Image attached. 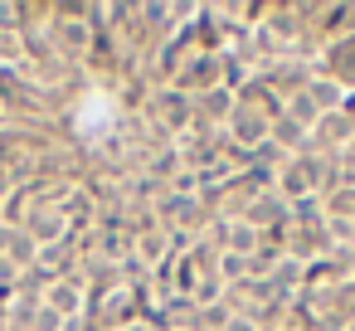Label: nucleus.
Returning <instances> with one entry per match:
<instances>
[{
	"label": "nucleus",
	"instance_id": "f257e3e1",
	"mask_svg": "<svg viewBox=\"0 0 355 331\" xmlns=\"http://www.w3.org/2000/svg\"><path fill=\"white\" fill-rule=\"evenodd\" d=\"M141 108H146V122L151 127H166L171 137H185L190 122H195V98L180 93V88H151V98Z\"/></svg>",
	"mask_w": 355,
	"mask_h": 331
},
{
	"label": "nucleus",
	"instance_id": "9d476101",
	"mask_svg": "<svg viewBox=\"0 0 355 331\" xmlns=\"http://www.w3.org/2000/svg\"><path fill=\"white\" fill-rule=\"evenodd\" d=\"M161 312H166L171 331H200V302H195V297L171 292V297H161Z\"/></svg>",
	"mask_w": 355,
	"mask_h": 331
},
{
	"label": "nucleus",
	"instance_id": "b1692460",
	"mask_svg": "<svg viewBox=\"0 0 355 331\" xmlns=\"http://www.w3.org/2000/svg\"><path fill=\"white\" fill-rule=\"evenodd\" d=\"M10 190H15V176H10V166H6V161H0V200H6Z\"/></svg>",
	"mask_w": 355,
	"mask_h": 331
},
{
	"label": "nucleus",
	"instance_id": "a211bd4d",
	"mask_svg": "<svg viewBox=\"0 0 355 331\" xmlns=\"http://www.w3.org/2000/svg\"><path fill=\"white\" fill-rule=\"evenodd\" d=\"M219 59H224V88H229V93L239 98V88H243V83L253 78V69H248V64H243V59H239L234 49H224Z\"/></svg>",
	"mask_w": 355,
	"mask_h": 331
},
{
	"label": "nucleus",
	"instance_id": "f8f14e48",
	"mask_svg": "<svg viewBox=\"0 0 355 331\" xmlns=\"http://www.w3.org/2000/svg\"><path fill=\"white\" fill-rule=\"evenodd\" d=\"M302 98H306L316 112H340V98H345V88H340L336 78H311V83L302 88Z\"/></svg>",
	"mask_w": 355,
	"mask_h": 331
},
{
	"label": "nucleus",
	"instance_id": "f03ea898",
	"mask_svg": "<svg viewBox=\"0 0 355 331\" xmlns=\"http://www.w3.org/2000/svg\"><path fill=\"white\" fill-rule=\"evenodd\" d=\"M171 88H180V93H190V98H205V93L224 88V59H219V54H190V59L180 64V74H175Z\"/></svg>",
	"mask_w": 355,
	"mask_h": 331
},
{
	"label": "nucleus",
	"instance_id": "393cba45",
	"mask_svg": "<svg viewBox=\"0 0 355 331\" xmlns=\"http://www.w3.org/2000/svg\"><path fill=\"white\" fill-rule=\"evenodd\" d=\"M340 117H345V122H350V132H355V93H345V98H340Z\"/></svg>",
	"mask_w": 355,
	"mask_h": 331
},
{
	"label": "nucleus",
	"instance_id": "9b49d317",
	"mask_svg": "<svg viewBox=\"0 0 355 331\" xmlns=\"http://www.w3.org/2000/svg\"><path fill=\"white\" fill-rule=\"evenodd\" d=\"M229 112H234V93H229V88H214V93L195 98V117H200V122H209V127H224V122H229Z\"/></svg>",
	"mask_w": 355,
	"mask_h": 331
},
{
	"label": "nucleus",
	"instance_id": "0eeeda50",
	"mask_svg": "<svg viewBox=\"0 0 355 331\" xmlns=\"http://www.w3.org/2000/svg\"><path fill=\"white\" fill-rule=\"evenodd\" d=\"M243 219H248L253 229H292V205H287L277 190H263V195L243 210Z\"/></svg>",
	"mask_w": 355,
	"mask_h": 331
},
{
	"label": "nucleus",
	"instance_id": "a878e982",
	"mask_svg": "<svg viewBox=\"0 0 355 331\" xmlns=\"http://www.w3.org/2000/svg\"><path fill=\"white\" fill-rule=\"evenodd\" d=\"M224 331H258V326H253L248 316H229V326H224Z\"/></svg>",
	"mask_w": 355,
	"mask_h": 331
},
{
	"label": "nucleus",
	"instance_id": "bb28decb",
	"mask_svg": "<svg viewBox=\"0 0 355 331\" xmlns=\"http://www.w3.org/2000/svg\"><path fill=\"white\" fill-rule=\"evenodd\" d=\"M10 302H15V287H6V282H0V316L10 312Z\"/></svg>",
	"mask_w": 355,
	"mask_h": 331
},
{
	"label": "nucleus",
	"instance_id": "aec40b11",
	"mask_svg": "<svg viewBox=\"0 0 355 331\" xmlns=\"http://www.w3.org/2000/svg\"><path fill=\"white\" fill-rule=\"evenodd\" d=\"M35 312H40V302H35V297H15V302H10V312H6V321H10V331H30V321H35Z\"/></svg>",
	"mask_w": 355,
	"mask_h": 331
},
{
	"label": "nucleus",
	"instance_id": "20e7f679",
	"mask_svg": "<svg viewBox=\"0 0 355 331\" xmlns=\"http://www.w3.org/2000/svg\"><path fill=\"white\" fill-rule=\"evenodd\" d=\"M258 74H263V78L272 83V93H277V98L287 103V98H297V93H302V88L311 83V59H297V54H282L277 64H263Z\"/></svg>",
	"mask_w": 355,
	"mask_h": 331
},
{
	"label": "nucleus",
	"instance_id": "1a4fd4ad",
	"mask_svg": "<svg viewBox=\"0 0 355 331\" xmlns=\"http://www.w3.org/2000/svg\"><path fill=\"white\" fill-rule=\"evenodd\" d=\"M59 214L69 219L73 234H88V229L98 224V200H93L88 190H73V185H69V195L59 200Z\"/></svg>",
	"mask_w": 355,
	"mask_h": 331
},
{
	"label": "nucleus",
	"instance_id": "4468645a",
	"mask_svg": "<svg viewBox=\"0 0 355 331\" xmlns=\"http://www.w3.org/2000/svg\"><path fill=\"white\" fill-rule=\"evenodd\" d=\"M326 224V205H321V195H302V200H292V229H321Z\"/></svg>",
	"mask_w": 355,
	"mask_h": 331
},
{
	"label": "nucleus",
	"instance_id": "5701e85b",
	"mask_svg": "<svg viewBox=\"0 0 355 331\" xmlns=\"http://www.w3.org/2000/svg\"><path fill=\"white\" fill-rule=\"evenodd\" d=\"M171 15H175V20H190V15H200V6H190V0H175Z\"/></svg>",
	"mask_w": 355,
	"mask_h": 331
},
{
	"label": "nucleus",
	"instance_id": "ddd939ff",
	"mask_svg": "<svg viewBox=\"0 0 355 331\" xmlns=\"http://www.w3.org/2000/svg\"><path fill=\"white\" fill-rule=\"evenodd\" d=\"M258 244H263V234L248 224V219H229V234H224V253H258Z\"/></svg>",
	"mask_w": 355,
	"mask_h": 331
},
{
	"label": "nucleus",
	"instance_id": "423d86ee",
	"mask_svg": "<svg viewBox=\"0 0 355 331\" xmlns=\"http://www.w3.org/2000/svg\"><path fill=\"white\" fill-rule=\"evenodd\" d=\"M268 117L263 112H253V108H243V103H234V112H229V122H224V132H229V142L234 146H258V142H268Z\"/></svg>",
	"mask_w": 355,
	"mask_h": 331
},
{
	"label": "nucleus",
	"instance_id": "39448f33",
	"mask_svg": "<svg viewBox=\"0 0 355 331\" xmlns=\"http://www.w3.org/2000/svg\"><path fill=\"white\" fill-rule=\"evenodd\" d=\"M20 229H25V234H30L40 248H49V244L69 239V219H64L54 205H40V200L30 205V214H25V224H20Z\"/></svg>",
	"mask_w": 355,
	"mask_h": 331
},
{
	"label": "nucleus",
	"instance_id": "2eb2a0df",
	"mask_svg": "<svg viewBox=\"0 0 355 331\" xmlns=\"http://www.w3.org/2000/svg\"><path fill=\"white\" fill-rule=\"evenodd\" d=\"M180 171H185V161H180V146H175V142L161 146V151H151V180L166 185V180H175Z\"/></svg>",
	"mask_w": 355,
	"mask_h": 331
},
{
	"label": "nucleus",
	"instance_id": "f3484780",
	"mask_svg": "<svg viewBox=\"0 0 355 331\" xmlns=\"http://www.w3.org/2000/svg\"><path fill=\"white\" fill-rule=\"evenodd\" d=\"M6 258H10L15 268H30V263L40 258V244H35V239H30L25 229H15V224H10V244H6Z\"/></svg>",
	"mask_w": 355,
	"mask_h": 331
},
{
	"label": "nucleus",
	"instance_id": "6e6552de",
	"mask_svg": "<svg viewBox=\"0 0 355 331\" xmlns=\"http://www.w3.org/2000/svg\"><path fill=\"white\" fill-rule=\"evenodd\" d=\"M83 292H88V282H83V273H73V278H59V282L44 292V302L69 321V316H83Z\"/></svg>",
	"mask_w": 355,
	"mask_h": 331
},
{
	"label": "nucleus",
	"instance_id": "4be33fe9",
	"mask_svg": "<svg viewBox=\"0 0 355 331\" xmlns=\"http://www.w3.org/2000/svg\"><path fill=\"white\" fill-rule=\"evenodd\" d=\"M30 331H64V316H59V312H54L49 302H40V312H35Z\"/></svg>",
	"mask_w": 355,
	"mask_h": 331
},
{
	"label": "nucleus",
	"instance_id": "7ed1b4c3",
	"mask_svg": "<svg viewBox=\"0 0 355 331\" xmlns=\"http://www.w3.org/2000/svg\"><path fill=\"white\" fill-rule=\"evenodd\" d=\"M311 78H336L345 93H355V35L331 40L321 59H311Z\"/></svg>",
	"mask_w": 355,
	"mask_h": 331
},
{
	"label": "nucleus",
	"instance_id": "6ab92c4d",
	"mask_svg": "<svg viewBox=\"0 0 355 331\" xmlns=\"http://www.w3.org/2000/svg\"><path fill=\"white\" fill-rule=\"evenodd\" d=\"M277 258H282V248H272V244H258V253H248V278H272Z\"/></svg>",
	"mask_w": 355,
	"mask_h": 331
},
{
	"label": "nucleus",
	"instance_id": "dca6fc26",
	"mask_svg": "<svg viewBox=\"0 0 355 331\" xmlns=\"http://www.w3.org/2000/svg\"><path fill=\"white\" fill-rule=\"evenodd\" d=\"M302 268H306L302 258H287V253H282L277 268H272V287H277L282 297H297V287H302Z\"/></svg>",
	"mask_w": 355,
	"mask_h": 331
},
{
	"label": "nucleus",
	"instance_id": "412c9836",
	"mask_svg": "<svg viewBox=\"0 0 355 331\" xmlns=\"http://www.w3.org/2000/svg\"><path fill=\"white\" fill-rule=\"evenodd\" d=\"M287 117H297V122H302L306 132H311V127L321 122V112H316V108H311V103H306L302 93H297V98H287Z\"/></svg>",
	"mask_w": 355,
	"mask_h": 331
}]
</instances>
